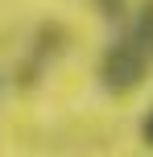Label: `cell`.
<instances>
[{
  "mask_svg": "<svg viewBox=\"0 0 153 157\" xmlns=\"http://www.w3.org/2000/svg\"><path fill=\"white\" fill-rule=\"evenodd\" d=\"M141 136H145V145H153V108H149V116H145V124H141Z\"/></svg>",
  "mask_w": 153,
  "mask_h": 157,
  "instance_id": "obj_3",
  "label": "cell"
},
{
  "mask_svg": "<svg viewBox=\"0 0 153 157\" xmlns=\"http://www.w3.org/2000/svg\"><path fill=\"white\" fill-rule=\"evenodd\" d=\"M99 8H104V17H120L124 13V0H95Z\"/></svg>",
  "mask_w": 153,
  "mask_h": 157,
  "instance_id": "obj_2",
  "label": "cell"
},
{
  "mask_svg": "<svg viewBox=\"0 0 153 157\" xmlns=\"http://www.w3.org/2000/svg\"><path fill=\"white\" fill-rule=\"evenodd\" d=\"M149 71H153V0L141 4L137 21L104 50V58H99V83H104V91L124 95Z\"/></svg>",
  "mask_w": 153,
  "mask_h": 157,
  "instance_id": "obj_1",
  "label": "cell"
}]
</instances>
